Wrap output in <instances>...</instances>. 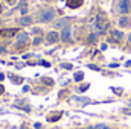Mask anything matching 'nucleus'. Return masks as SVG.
<instances>
[{
  "instance_id": "1",
  "label": "nucleus",
  "mask_w": 131,
  "mask_h": 129,
  "mask_svg": "<svg viewBox=\"0 0 131 129\" xmlns=\"http://www.w3.org/2000/svg\"><path fill=\"white\" fill-rule=\"evenodd\" d=\"M108 28H110L108 21H107V20H105L102 15H98V17H96V20H95V29H96V32L105 33Z\"/></svg>"
},
{
  "instance_id": "16",
  "label": "nucleus",
  "mask_w": 131,
  "mask_h": 129,
  "mask_svg": "<svg viewBox=\"0 0 131 129\" xmlns=\"http://www.w3.org/2000/svg\"><path fill=\"white\" fill-rule=\"evenodd\" d=\"M60 117H61V112H58V114H55V115H50V117H47V120H49V122H57Z\"/></svg>"
},
{
  "instance_id": "17",
  "label": "nucleus",
  "mask_w": 131,
  "mask_h": 129,
  "mask_svg": "<svg viewBox=\"0 0 131 129\" xmlns=\"http://www.w3.org/2000/svg\"><path fill=\"white\" fill-rule=\"evenodd\" d=\"M41 41H43V38H41V36H37V38L34 40V46H38Z\"/></svg>"
},
{
  "instance_id": "29",
  "label": "nucleus",
  "mask_w": 131,
  "mask_h": 129,
  "mask_svg": "<svg viewBox=\"0 0 131 129\" xmlns=\"http://www.w3.org/2000/svg\"><path fill=\"white\" fill-rule=\"evenodd\" d=\"M6 2H8V3H12V2H14V0H6Z\"/></svg>"
},
{
  "instance_id": "6",
  "label": "nucleus",
  "mask_w": 131,
  "mask_h": 129,
  "mask_svg": "<svg viewBox=\"0 0 131 129\" xmlns=\"http://www.w3.org/2000/svg\"><path fill=\"white\" fill-rule=\"evenodd\" d=\"M58 38H60V36H58V33L57 32H49L47 33V36H46V40H47L49 44H55V43L58 41Z\"/></svg>"
},
{
  "instance_id": "30",
  "label": "nucleus",
  "mask_w": 131,
  "mask_h": 129,
  "mask_svg": "<svg viewBox=\"0 0 131 129\" xmlns=\"http://www.w3.org/2000/svg\"><path fill=\"white\" fill-rule=\"evenodd\" d=\"M0 12H2V6H0Z\"/></svg>"
},
{
  "instance_id": "15",
  "label": "nucleus",
  "mask_w": 131,
  "mask_h": 129,
  "mask_svg": "<svg viewBox=\"0 0 131 129\" xmlns=\"http://www.w3.org/2000/svg\"><path fill=\"white\" fill-rule=\"evenodd\" d=\"M96 40H98L96 33H92V35H89V43H90V44H95V43H96Z\"/></svg>"
},
{
  "instance_id": "21",
  "label": "nucleus",
  "mask_w": 131,
  "mask_h": 129,
  "mask_svg": "<svg viewBox=\"0 0 131 129\" xmlns=\"http://www.w3.org/2000/svg\"><path fill=\"white\" fill-rule=\"evenodd\" d=\"M40 64H41V65H44V67H50V64H49V62H46V61H41Z\"/></svg>"
},
{
  "instance_id": "24",
  "label": "nucleus",
  "mask_w": 131,
  "mask_h": 129,
  "mask_svg": "<svg viewBox=\"0 0 131 129\" xmlns=\"http://www.w3.org/2000/svg\"><path fill=\"white\" fill-rule=\"evenodd\" d=\"M89 67H90L92 70H99V68H98V67H96V65H89Z\"/></svg>"
},
{
  "instance_id": "8",
  "label": "nucleus",
  "mask_w": 131,
  "mask_h": 129,
  "mask_svg": "<svg viewBox=\"0 0 131 129\" xmlns=\"http://www.w3.org/2000/svg\"><path fill=\"white\" fill-rule=\"evenodd\" d=\"M69 23H70V18H61V20H58V21L53 24V28H57V29L63 28V29H64L66 26H69Z\"/></svg>"
},
{
  "instance_id": "25",
  "label": "nucleus",
  "mask_w": 131,
  "mask_h": 129,
  "mask_svg": "<svg viewBox=\"0 0 131 129\" xmlns=\"http://www.w3.org/2000/svg\"><path fill=\"white\" fill-rule=\"evenodd\" d=\"M63 67H64V68H72V65L70 64H63Z\"/></svg>"
},
{
  "instance_id": "14",
  "label": "nucleus",
  "mask_w": 131,
  "mask_h": 129,
  "mask_svg": "<svg viewBox=\"0 0 131 129\" xmlns=\"http://www.w3.org/2000/svg\"><path fill=\"white\" fill-rule=\"evenodd\" d=\"M82 79H84V73H82V71L75 73V81H76V82H79V81H82Z\"/></svg>"
},
{
  "instance_id": "18",
  "label": "nucleus",
  "mask_w": 131,
  "mask_h": 129,
  "mask_svg": "<svg viewBox=\"0 0 131 129\" xmlns=\"http://www.w3.org/2000/svg\"><path fill=\"white\" fill-rule=\"evenodd\" d=\"M95 129H110V128H108L107 125H96V126H95Z\"/></svg>"
},
{
  "instance_id": "19",
  "label": "nucleus",
  "mask_w": 131,
  "mask_h": 129,
  "mask_svg": "<svg viewBox=\"0 0 131 129\" xmlns=\"http://www.w3.org/2000/svg\"><path fill=\"white\" fill-rule=\"evenodd\" d=\"M87 88H89V84H85V85H81V87H79V91H85Z\"/></svg>"
},
{
  "instance_id": "27",
  "label": "nucleus",
  "mask_w": 131,
  "mask_h": 129,
  "mask_svg": "<svg viewBox=\"0 0 131 129\" xmlns=\"http://www.w3.org/2000/svg\"><path fill=\"white\" fill-rule=\"evenodd\" d=\"M0 93H3V85L0 84Z\"/></svg>"
},
{
  "instance_id": "28",
  "label": "nucleus",
  "mask_w": 131,
  "mask_h": 129,
  "mask_svg": "<svg viewBox=\"0 0 131 129\" xmlns=\"http://www.w3.org/2000/svg\"><path fill=\"white\" fill-rule=\"evenodd\" d=\"M128 41H130V43H131V33H130V35H128Z\"/></svg>"
},
{
  "instance_id": "11",
  "label": "nucleus",
  "mask_w": 131,
  "mask_h": 129,
  "mask_svg": "<svg viewBox=\"0 0 131 129\" xmlns=\"http://www.w3.org/2000/svg\"><path fill=\"white\" fill-rule=\"evenodd\" d=\"M130 24H131L130 18H128V17H125V15H124V17L119 20V26H121V28H128Z\"/></svg>"
},
{
  "instance_id": "2",
  "label": "nucleus",
  "mask_w": 131,
  "mask_h": 129,
  "mask_svg": "<svg viewBox=\"0 0 131 129\" xmlns=\"http://www.w3.org/2000/svg\"><path fill=\"white\" fill-rule=\"evenodd\" d=\"M55 11L52 9V8H47V9H43L41 11V15H40V20L43 21V23H49V21H52L53 18H55Z\"/></svg>"
},
{
  "instance_id": "3",
  "label": "nucleus",
  "mask_w": 131,
  "mask_h": 129,
  "mask_svg": "<svg viewBox=\"0 0 131 129\" xmlns=\"http://www.w3.org/2000/svg\"><path fill=\"white\" fill-rule=\"evenodd\" d=\"M117 11L121 12V14H128L131 11V2L130 0H121L119 3H117Z\"/></svg>"
},
{
  "instance_id": "10",
  "label": "nucleus",
  "mask_w": 131,
  "mask_h": 129,
  "mask_svg": "<svg viewBox=\"0 0 131 129\" xmlns=\"http://www.w3.org/2000/svg\"><path fill=\"white\" fill-rule=\"evenodd\" d=\"M111 38H113V41L119 43V41H122V38H124V33L121 32V31H111Z\"/></svg>"
},
{
  "instance_id": "13",
  "label": "nucleus",
  "mask_w": 131,
  "mask_h": 129,
  "mask_svg": "<svg viewBox=\"0 0 131 129\" xmlns=\"http://www.w3.org/2000/svg\"><path fill=\"white\" fill-rule=\"evenodd\" d=\"M9 79H11L14 84H21V82H23V78H20V76H17V74H11Z\"/></svg>"
},
{
  "instance_id": "20",
  "label": "nucleus",
  "mask_w": 131,
  "mask_h": 129,
  "mask_svg": "<svg viewBox=\"0 0 131 129\" xmlns=\"http://www.w3.org/2000/svg\"><path fill=\"white\" fill-rule=\"evenodd\" d=\"M113 91H114V93H117V94H121V93H122V90H121V88H113Z\"/></svg>"
},
{
  "instance_id": "9",
  "label": "nucleus",
  "mask_w": 131,
  "mask_h": 129,
  "mask_svg": "<svg viewBox=\"0 0 131 129\" xmlns=\"http://www.w3.org/2000/svg\"><path fill=\"white\" fill-rule=\"evenodd\" d=\"M66 3H67V6H69V8H72V9H76V8H79V6H81L84 2H82V0H67Z\"/></svg>"
},
{
  "instance_id": "23",
  "label": "nucleus",
  "mask_w": 131,
  "mask_h": 129,
  "mask_svg": "<svg viewBox=\"0 0 131 129\" xmlns=\"http://www.w3.org/2000/svg\"><path fill=\"white\" fill-rule=\"evenodd\" d=\"M3 53H6V49L5 47H0V55H3Z\"/></svg>"
},
{
  "instance_id": "5",
  "label": "nucleus",
  "mask_w": 131,
  "mask_h": 129,
  "mask_svg": "<svg viewBox=\"0 0 131 129\" xmlns=\"http://www.w3.org/2000/svg\"><path fill=\"white\" fill-rule=\"evenodd\" d=\"M26 43H28V33H18V36H17V47L18 49H21V47H25L26 46Z\"/></svg>"
},
{
  "instance_id": "26",
  "label": "nucleus",
  "mask_w": 131,
  "mask_h": 129,
  "mask_svg": "<svg viewBox=\"0 0 131 129\" xmlns=\"http://www.w3.org/2000/svg\"><path fill=\"white\" fill-rule=\"evenodd\" d=\"M3 78H5V74H3V73H0V81H3Z\"/></svg>"
},
{
  "instance_id": "4",
  "label": "nucleus",
  "mask_w": 131,
  "mask_h": 129,
  "mask_svg": "<svg viewBox=\"0 0 131 129\" xmlns=\"http://www.w3.org/2000/svg\"><path fill=\"white\" fill-rule=\"evenodd\" d=\"M61 40H63L64 43H70V41H72V28H70V26H66L64 29H63V32H61Z\"/></svg>"
},
{
  "instance_id": "12",
  "label": "nucleus",
  "mask_w": 131,
  "mask_h": 129,
  "mask_svg": "<svg viewBox=\"0 0 131 129\" xmlns=\"http://www.w3.org/2000/svg\"><path fill=\"white\" fill-rule=\"evenodd\" d=\"M20 23H21L23 26H29V24L32 23V17H31V15H25V17H21Z\"/></svg>"
},
{
  "instance_id": "7",
  "label": "nucleus",
  "mask_w": 131,
  "mask_h": 129,
  "mask_svg": "<svg viewBox=\"0 0 131 129\" xmlns=\"http://www.w3.org/2000/svg\"><path fill=\"white\" fill-rule=\"evenodd\" d=\"M17 31L15 29H2L0 31V36H3V38H11L12 35H15Z\"/></svg>"
},
{
  "instance_id": "22",
  "label": "nucleus",
  "mask_w": 131,
  "mask_h": 129,
  "mask_svg": "<svg viewBox=\"0 0 131 129\" xmlns=\"http://www.w3.org/2000/svg\"><path fill=\"white\" fill-rule=\"evenodd\" d=\"M124 112H125V114H131V109L130 108H124Z\"/></svg>"
}]
</instances>
